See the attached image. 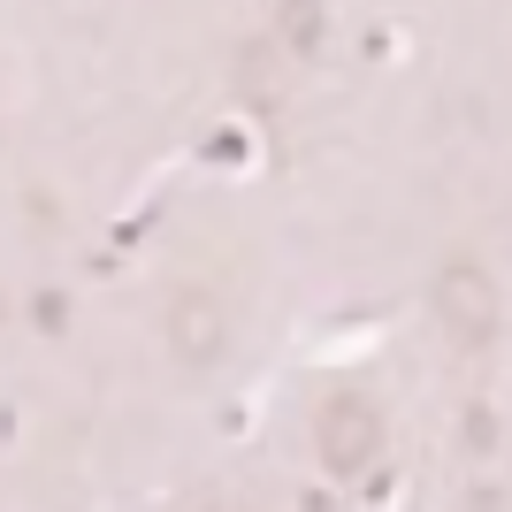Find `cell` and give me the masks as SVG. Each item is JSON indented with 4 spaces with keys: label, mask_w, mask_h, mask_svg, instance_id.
<instances>
[{
    "label": "cell",
    "mask_w": 512,
    "mask_h": 512,
    "mask_svg": "<svg viewBox=\"0 0 512 512\" xmlns=\"http://www.w3.org/2000/svg\"><path fill=\"white\" fill-rule=\"evenodd\" d=\"M314 436H321V459L329 467H344V474H360L375 451H383V413L367 406L360 390H337L329 406H321V421H314Z\"/></svg>",
    "instance_id": "6da1fadb"
},
{
    "label": "cell",
    "mask_w": 512,
    "mask_h": 512,
    "mask_svg": "<svg viewBox=\"0 0 512 512\" xmlns=\"http://www.w3.org/2000/svg\"><path fill=\"white\" fill-rule=\"evenodd\" d=\"M436 299H444V321H451L467 344H482V337L497 329V291H490V276H482V268H444V291H436Z\"/></svg>",
    "instance_id": "7a4b0ae2"
},
{
    "label": "cell",
    "mask_w": 512,
    "mask_h": 512,
    "mask_svg": "<svg viewBox=\"0 0 512 512\" xmlns=\"http://www.w3.org/2000/svg\"><path fill=\"white\" fill-rule=\"evenodd\" d=\"M169 337H176L184 360H214V352H222V314H214V299L184 291V299L169 306Z\"/></svg>",
    "instance_id": "3957f363"
}]
</instances>
